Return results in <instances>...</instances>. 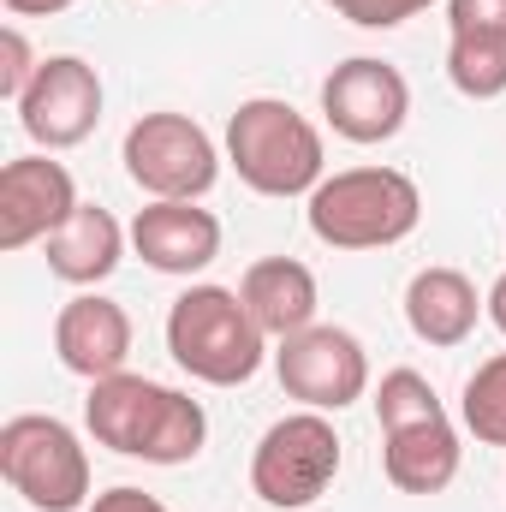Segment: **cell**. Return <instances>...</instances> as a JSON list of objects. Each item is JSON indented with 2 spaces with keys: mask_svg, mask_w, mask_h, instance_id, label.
<instances>
[{
  "mask_svg": "<svg viewBox=\"0 0 506 512\" xmlns=\"http://www.w3.org/2000/svg\"><path fill=\"white\" fill-rule=\"evenodd\" d=\"M84 429L96 435V447L120 459H143V465H191L209 441V417L191 393L131 376V370L90 382Z\"/></svg>",
  "mask_w": 506,
  "mask_h": 512,
  "instance_id": "6da1fadb",
  "label": "cell"
},
{
  "mask_svg": "<svg viewBox=\"0 0 506 512\" xmlns=\"http://www.w3.org/2000/svg\"><path fill=\"white\" fill-rule=\"evenodd\" d=\"M310 233L328 251H387L417 233L423 191L399 167H346L310 191Z\"/></svg>",
  "mask_w": 506,
  "mask_h": 512,
  "instance_id": "7a4b0ae2",
  "label": "cell"
},
{
  "mask_svg": "<svg viewBox=\"0 0 506 512\" xmlns=\"http://www.w3.org/2000/svg\"><path fill=\"white\" fill-rule=\"evenodd\" d=\"M227 161L256 197H310L328 179L322 131L310 126L292 102L251 96L227 120Z\"/></svg>",
  "mask_w": 506,
  "mask_h": 512,
  "instance_id": "3957f363",
  "label": "cell"
},
{
  "mask_svg": "<svg viewBox=\"0 0 506 512\" xmlns=\"http://www.w3.org/2000/svg\"><path fill=\"white\" fill-rule=\"evenodd\" d=\"M167 352L197 382L245 387L268 358V334L233 286H185L167 310Z\"/></svg>",
  "mask_w": 506,
  "mask_h": 512,
  "instance_id": "277c9868",
  "label": "cell"
},
{
  "mask_svg": "<svg viewBox=\"0 0 506 512\" xmlns=\"http://www.w3.org/2000/svg\"><path fill=\"white\" fill-rule=\"evenodd\" d=\"M0 477L36 512L90 507V453L78 429L48 411H18L0 423Z\"/></svg>",
  "mask_w": 506,
  "mask_h": 512,
  "instance_id": "5b68a950",
  "label": "cell"
},
{
  "mask_svg": "<svg viewBox=\"0 0 506 512\" xmlns=\"http://www.w3.org/2000/svg\"><path fill=\"white\" fill-rule=\"evenodd\" d=\"M340 477V429L328 411H292L268 423V435L251 453V495L274 512L316 507Z\"/></svg>",
  "mask_w": 506,
  "mask_h": 512,
  "instance_id": "8992f818",
  "label": "cell"
},
{
  "mask_svg": "<svg viewBox=\"0 0 506 512\" xmlns=\"http://www.w3.org/2000/svg\"><path fill=\"white\" fill-rule=\"evenodd\" d=\"M120 161H126L131 185L149 197V203H197L215 191L221 179V149L215 137L197 126L191 114H143L120 143Z\"/></svg>",
  "mask_w": 506,
  "mask_h": 512,
  "instance_id": "52a82bcc",
  "label": "cell"
},
{
  "mask_svg": "<svg viewBox=\"0 0 506 512\" xmlns=\"http://www.w3.org/2000/svg\"><path fill=\"white\" fill-rule=\"evenodd\" d=\"M274 376L286 387V399H298L304 411H346L370 393V352L358 334L334 322H310L280 340Z\"/></svg>",
  "mask_w": 506,
  "mask_h": 512,
  "instance_id": "ba28073f",
  "label": "cell"
},
{
  "mask_svg": "<svg viewBox=\"0 0 506 512\" xmlns=\"http://www.w3.org/2000/svg\"><path fill=\"white\" fill-rule=\"evenodd\" d=\"M322 120L346 143H387L411 120V84L376 54H352L322 78Z\"/></svg>",
  "mask_w": 506,
  "mask_h": 512,
  "instance_id": "9c48e42d",
  "label": "cell"
},
{
  "mask_svg": "<svg viewBox=\"0 0 506 512\" xmlns=\"http://www.w3.org/2000/svg\"><path fill=\"white\" fill-rule=\"evenodd\" d=\"M102 102H108L102 72L84 54H48L36 84L18 102V126L42 149H78L90 131L102 126Z\"/></svg>",
  "mask_w": 506,
  "mask_h": 512,
  "instance_id": "30bf717a",
  "label": "cell"
},
{
  "mask_svg": "<svg viewBox=\"0 0 506 512\" xmlns=\"http://www.w3.org/2000/svg\"><path fill=\"white\" fill-rule=\"evenodd\" d=\"M78 209V185L66 161L48 155H18L0 167V251H30L48 245Z\"/></svg>",
  "mask_w": 506,
  "mask_h": 512,
  "instance_id": "8fae6325",
  "label": "cell"
},
{
  "mask_svg": "<svg viewBox=\"0 0 506 512\" xmlns=\"http://www.w3.org/2000/svg\"><path fill=\"white\" fill-rule=\"evenodd\" d=\"M54 358L84 376V382H108L120 376L131 358V316L126 304L102 298V292H78L60 316H54Z\"/></svg>",
  "mask_w": 506,
  "mask_h": 512,
  "instance_id": "7c38bea8",
  "label": "cell"
},
{
  "mask_svg": "<svg viewBox=\"0 0 506 512\" xmlns=\"http://www.w3.org/2000/svg\"><path fill=\"white\" fill-rule=\"evenodd\" d=\"M131 251L143 256L155 274H203L221 256V221L197 203H149L131 221Z\"/></svg>",
  "mask_w": 506,
  "mask_h": 512,
  "instance_id": "4fadbf2b",
  "label": "cell"
},
{
  "mask_svg": "<svg viewBox=\"0 0 506 512\" xmlns=\"http://www.w3.org/2000/svg\"><path fill=\"white\" fill-rule=\"evenodd\" d=\"M477 316H489V310H483L471 274H459V268H417L411 274V286H405V322H411V334L423 346H441V352L465 346L477 334Z\"/></svg>",
  "mask_w": 506,
  "mask_h": 512,
  "instance_id": "5bb4252c",
  "label": "cell"
},
{
  "mask_svg": "<svg viewBox=\"0 0 506 512\" xmlns=\"http://www.w3.org/2000/svg\"><path fill=\"white\" fill-rule=\"evenodd\" d=\"M239 298H245V310L256 316V328L268 334V340H286V334H298V328H310L316 322V274L298 262V256H262L245 268V280H239Z\"/></svg>",
  "mask_w": 506,
  "mask_h": 512,
  "instance_id": "9a60e30c",
  "label": "cell"
},
{
  "mask_svg": "<svg viewBox=\"0 0 506 512\" xmlns=\"http://www.w3.org/2000/svg\"><path fill=\"white\" fill-rule=\"evenodd\" d=\"M459 429L441 417V423H417V429H399V435H381V471L399 495H441L453 489L459 477Z\"/></svg>",
  "mask_w": 506,
  "mask_h": 512,
  "instance_id": "2e32d148",
  "label": "cell"
},
{
  "mask_svg": "<svg viewBox=\"0 0 506 512\" xmlns=\"http://www.w3.org/2000/svg\"><path fill=\"white\" fill-rule=\"evenodd\" d=\"M126 245H131V233L102 209V203H78L72 221H66L42 251H48V274H60L66 286H96V280H108V274L120 268Z\"/></svg>",
  "mask_w": 506,
  "mask_h": 512,
  "instance_id": "e0dca14e",
  "label": "cell"
},
{
  "mask_svg": "<svg viewBox=\"0 0 506 512\" xmlns=\"http://www.w3.org/2000/svg\"><path fill=\"white\" fill-rule=\"evenodd\" d=\"M447 78L471 102L506 96V36L489 30H447Z\"/></svg>",
  "mask_w": 506,
  "mask_h": 512,
  "instance_id": "ac0fdd59",
  "label": "cell"
},
{
  "mask_svg": "<svg viewBox=\"0 0 506 512\" xmlns=\"http://www.w3.org/2000/svg\"><path fill=\"white\" fill-rule=\"evenodd\" d=\"M447 417V405L435 399V387L429 376H417V370H387L376 387V423L381 435H399V429H417V423H441Z\"/></svg>",
  "mask_w": 506,
  "mask_h": 512,
  "instance_id": "d6986e66",
  "label": "cell"
},
{
  "mask_svg": "<svg viewBox=\"0 0 506 512\" xmlns=\"http://www.w3.org/2000/svg\"><path fill=\"white\" fill-rule=\"evenodd\" d=\"M459 417L483 447H506V352L471 370V382L459 393Z\"/></svg>",
  "mask_w": 506,
  "mask_h": 512,
  "instance_id": "ffe728a7",
  "label": "cell"
},
{
  "mask_svg": "<svg viewBox=\"0 0 506 512\" xmlns=\"http://www.w3.org/2000/svg\"><path fill=\"white\" fill-rule=\"evenodd\" d=\"M36 72H42V60L30 54L24 30H18V24H6V30H0V96L18 108V102H24V90L36 84Z\"/></svg>",
  "mask_w": 506,
  "mask_h": 512,
  "instance_id": "44dd1931",
  "label": "cell"
},
{
  "mask_svg": "<svg viewBox=\"0 0 506 512\" xmlns=\"http://www.w3.org/2000/svg\"><path fill=\"white\" fill-rule=\"evenodd\" d=\"M322 6H334V12H340L346 24H358V30H393V24L429 12L435 0H322Z\"/></svg>",
  "mask_w": 506,
  "mask_h": 512,
  "instance_id": "7402d4cb",
  "label": "cell"
},
{
  "mask_svg": "<svg viewBox=\"0 0 506 512\" xmlns=\"http://www.w3.org/2000/svg\"><path fill=\"white\" fill-rule=\"evenodd\" d=\"M447 30H489V36H506V0H447Z\"/></svg>",
  "mask_w": 506,
  "mask_h": 512,
  "instance_id": "603a6c76",
  "label": "cell"
},
{
  "mask_svg": "<svg viewBox=\"0 0 506 512\" xmlns=\"http://www.w3.org/2000/svg\"><path fill=\"white\" fill-rule=\"evenodd\" d=\"M84 512H173L161 507L155 495H143V489H131V483H120V489H108V495H96Z\"/></svg>",
  "mask_w": 506,
  "mask_h": 512,
  "instance_id": "cb8c5ba5",
  "label": "cell"
},
{
  "mask_svg": "<svg viewBox=\"0 0 506 512\" xmlns=\"http://www.w3.org/2000/svg\"><path fill=\"white\" fill-rule=\"evenodd\" d=\"M12 18H54V12H66L72 0H0Z\"/></svg>",
  "mask_w": 506,
  "mask_h": 512,
  "instance_id": "d4e9b609",
  "label": "cell"
},
{
  "mask_svg": "<svg viewBox=\"0 0 506 512\" xmlns=\"http://www.w3.org/2000/svg\"><path fill=\"white\" fill-rule=\"evenodd\" d=\"M483 310H489V322H495V328L506 334V274L495 280V286H489V298H483Z\"/></svg>",
  "mask_w": 506,
  "mask_h": 512,
  "instance_id": "484cf974",
  "label": "cell"
}]
</instances>
